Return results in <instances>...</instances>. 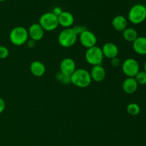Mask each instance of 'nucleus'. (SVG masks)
Wrapping results in <instances>:
<instances>
[{
    "label": "nucleus",
    "mask_w": 146,
    "mask_h": 146,
    "mask_svg": "<svg viewBox=\"0 0 146 146\" xmlns=\"http://www.w3.org/2000/svg\"><path fill=\"white\" fill-rule=\"evenodd\" d=\"M126 111L129 115L135 116L138 115L141 112V107L136 103H131L126 107Z\"/></svg>",
    "instance_id": "6ab92c4d"
},
{
    "label": "nucleus",
    "mask_w": 146,
    "mask_h": 146,
    "mask_svg": "<svg viewBox=\"0 0 146 146\" xmlns=\"http://www.w3.org/2000/svg\"><path fill=\"white\" fill-rule=\"evenodd\" d=\"M104 56L101 48L95 46L87 48L85 53V59L88 64L91 66L101 65L104 61Z\"/></svg>",
    "instance_id": "423d86ee"
},
{
    "label": "nucleus",
    "mask_w": 146,
    "mask_h": 146,
    "mask_svg": "<svg viewBox=\"0 0 146 146\" xmlns=\"http://www.w3.org/2000/svg\"><path fill=\"white\" fill-rule=\"evenodd\" d=\"M138 84L135 81V78L127 77L123 81L122 84L123 91L127 94H133L137 91L138 88Z\"/></svg>",
    "instance_id": "2eb2a0df"
},
{
    "label": "nucleus",
    "mask_w": 146,
    "mask_h": 146,
    "mask_svg": "<svg viewBox=\"0 0 146 146\" xmlns=\"http://www.w3.org/2000/svg\"><path fill=\"white\" fill-rule=\"evenodd\" d=\"M92 81L96 82H101L106 76V71L102 65L94 66L90 72Z\"/></svg>",
    "instance_id": "f8f14e48"
},
{
    "label": "nucleus",
    "mask_w": 146,
    "mask_h": 146,
    "mask_svg": "<svg viewBox=\"0 0 146 146\" xmlns=\"http://www.w3.org/2000/svg\"><path fill=\"white\" fill-rule=\"evenodd\" d=\"M38 24L41 26L44 31H52L59 26L58 16L53 12H46L40 17Z\"/></svg>",
    "instance_id": "39448f33"
},
{
    "label": "nucleus",
    "mask_w": 146,
    "mask_h": 146,
    "mask_svg": "<svg viewBox=\"0 0 146 146\" xmlns=\"http://www.w3.org/2000/svg\"><path fill=\"white\" fill-rule=\"evenodd\" d=\"M28 30L24 27L18 26L11 30L9 33V40L12 44L17 46L24 45L29 40Z\"/></svg>",
    "instance_id": "f03ea898"
},
{
    "label": "nucleus",
    "mask_w": 146,
    "mask_h": 146,
    "mask_svg": "<svg viewBox=\"0 0 146 146\" xmlns=\"http://www.w3.org/2000/svg\"><path fill=\"white\" fill-rule=\"evenodd\" d=\"M112 26L117 31L123 32L128 27V20L123 15H117L113 19Z\"/></svg>",
    "instance_id": "f3484780"
},
{
    "label": "nucleus",
    "mask_w": 146,
    "mask_h": 146,
    "mask_svg": "<svg viewBox=\"0 0 146 146\" xmlns=\"http://www.w3.org/2000/svg\"><path fill=\"white\" fill-rule=\"evenodd\" d=\"M92 82L89 71L84 68H76L71 76V84L81 88H87Z\"/></svg>",
    "instance_id": "f257e3e1"
},
{
    "label": "nucleus",
    "mask_w": 146,
    "mask_h": 146,
    "mask_svg": "<svg viewBox=\"0 0 146 146\" xmlns=\"http://www.w3.org/2000/svg\"><path fill=\"white\" fill-rule=\"evenodd\" d=\"M79 41L81 45L86 48H91L96 46L97 37L94 32L86 29L81 33L79 36Z\"/></svg>",
    "instance_id": "6e6552de"
},
{
    "label": "nucleus",
    "mask_w": 146,
    "mask_h": 146,
    "mask_svg": "<svg viewBox=\"0 0 146 146\" xmlns=\"http://www.w3.org/2000/svg\"><path fill=\"white\" fill-rule=\"evenodd\" d=\"M123 73L127 77H132L134 78L137 74L139 72L140 64L136 59L133 58H126L121 65Z\"/></svg>",
    "instance_id": "0eeeda50"
},
{
    "label": "nucleus",
    "mask_w": 146,
    "mask_h": 146,
    "mask_svg": "<svg viewBox=\"0 0 146 146\" xmlns=\"http://www.w3.org/2000/svg\"><path fill=\"white\" fill-rule=\"evenodd\" d=\"M134 78L138 85H146V73L144 71H140Z\"/></svg>",
    "instance_id": "412c9836"
},
{
    "label": "nucleus",
    "mask_w": 146,
    "mask_h": 146,
    "mask_svg": "<svg viewBox=\"0 0 146 146\" xmlns=\"http://www.w3.org/2000/svg\"><path fill=\"white\" fill-rule=\"evenodd\" d=\"M6 108V103L2 98L0 97V114L4 112Z\"/></svg>",
    "instance_id": "393cba45"
},
{
    "label": "nucleus",
    "mask_w": 146,
    "mask_h": 146,
    "mask_svg": "<svg viewBox=\"0 0 146 146\" xmlns=\"http://www.w3.org/2000/svg\"><path fill=\"white\" fill-rule=\"evenodd\" d=\"M59 68V71H61V73L66 76H71V74L76 69V64L73 58L66 57L61 61Z\"/></svg>",
    "instance_id": "1a4fd4ad"
},
{
    "label": "nucleus",
    "mask_w": 146,
    "mask_h": 146,
    "mask_svg": "<svg viewBox=\"0 0 146 146\" xmlns=\"http://www.w3.org/2000/svg\"><path fill=\"white\" fill-rule=\"evenodd\" d=\"M144 71L146 73V61L145 62V64H144Z\"/></svg>",
    "instance_id": "cd10ccee"
},
{
    "label": "nucleus",
    "mask_w": 146,
    "mask_h": 146,
    "mask_svg": "<svg viewBox=\"0 0 146 146\" xmlns=\"http://www.w3.org/2000/svg\"><path fill=\"white\" fill-rule=\"evenodd\" d=\"M56 78L58 81L63 84H71V76H66L61 73V71H58L56 74Z\"/></svg>",
    "instance_id": "aec40b11"
},
{
    "label": "nucleus",
    "mask_w": 146,
    "mask_h": 146,
    "mask_svg": "<svg viewBox=\"0 0 146 146\" xmlns=\"http://www.w3.org/2000/svg\"><path fill=\"white\" fill-rule=\"evenodd\" d=\"M58 24L65 29L71 28L74 23V17L69 11H62L58 16Z\"/></svg>",
    "instance_id": "ddd939ff"
},
{
    "label": "nucleus",
    "mask_w": 146,
    "mask_h": 146,
    "mask_svg": "<svg viewBox=\"0 0 146 146\" xmlns=\"http://www.w3.org/2000/svg\"><path fill=\"white\" fill-rule=\"evenodd\" d=\"M6 1V0H0V1Z\"/></svg>",
    "instance_id": "c85d7f7f"
},
{
    "label": "nucleus",
    "mask_w": 146,
    "mask_h": 146,
    "mask_svg": "<svg viewBox=\"0 0 146 146\" xmlns=\"http://www.w3.org/2000/svg\"><path fill=\"white\" fill-rule=\"evenodd\" d=\"M128 19L133 24H142L146 19V7L142 4H137L133 6L128 11Z\"/></svg>",
    "instance_id": "7ed1b4c3"
},
{
    "label": "nucleus",
    "mask_w": 146,
    "mask_h": 146,
    "mask_svg": "<svg viewBox=\"0 0 146 146\" xmlns=\"http://www.w3.org/2000/svg\"><path fill=\"white\" fill-rule=\"evenodd\" d=\"M9 55V51L8 48L4 46H0V59H5Z\"/></svg>",
    "instance_id": "4be33fe9"
},
{
    "label": "nucleus",
    "mask_w": 146,
    "mask_h": 146,
    "mask_svg": "<svg viewBox=\"0 0 146 146\" xmlns=\"http://www.w3.org/2000/svg\"><path fill=\"white\" fill-rule=\"evenodd\" d=\"M52 12L54 13V14H55L56 16H58L61 12H62V10H61V8H59V7H55Z\"/></svg>",
    "instance_id": "bb28decb"
},
{
    "label": "nucleus",
    "mask_w": 146,
    "mask_h": 146,
    "mask_svg": "<svg viewBox=\"0 0 146 146\" xmlns=\"http://www.w3.org/2000/svg\"><path fill=\"white\" fill-rule=\"evenodd\" d=\"M123 38L128 42L133 43L138 36V31L133 27H127L122 32Z\"/></svg>",
    "instance_id": "a211bd4d"
},
{
    "label": "nucleus",
    "mask_w": 146,
    "mask_h": 146,
    "mask_svg": "<svg viewBox=\"0 0 146 146\" xmlns=\"http://www.w3.org/2000/svg\"><path fill=\"white\" fill-rule=\"evenodd\" d=\"M78 35L74 32L72 28H66L58 34V42L64 48H70L76 43Z\"/></svg>",
    "instance_id": "20e7f679"
},
{
    "label": "nucleus",
    "mask_w": 146,
    "mask_h": 146,
    "mask_svg": "<svg viewBox=\"0 0 146 146\" xmlns=\"http://www.w3.org/2000/svg\"><path fill=\"white\" fill-rule=\"evenodd\" d=\"M101 49L104 57H106L109 59L118 57L119 54V48L118 46L113 42H107L104 44Z\"/></svg>",
    "instance_id": "9b49d317"
},
{
    "label": "nucleus",
    "mask_w": 146,
    "mask_h": 146,
    "mask_svg": "<svg viewBox=\"0 0 146 146\" xmlns=\"http://www.w3.org/2000/svg\"><path fill=\"white\" fill-rule=\"evenodd\" d=\"M45 31L38 23H34L29 27L28 29L29 37L30 39L38 41L43 38Z\"/></svg>",
    "instance_id": "9d476101"
},
{
    "label": "nucleus",
    "mask_w": 146,
    "mask_h": 146,
    "mask_svg": "<svg viewBox=\"0 0 146 146\" xmlns=\"http://www.w3.org/2000/svg\"><path fill=\"white\" fill-rule=\"evenodd\" d=\"M133 49L137 54L141 56L146 55V36H138L133 42Z\"/></svg>",
    "instance_id": "4468645a"
},
{
    "label": "nucleus",
    "mask_w": 146,
    "mask_h": 146,
    "mask_svg": "<svg viewBox=\"0 0 146 146\" xmlns=\"http://www.w3.org/2000/svg\"><path fill=\"white\" fill-rule=\"evenodd\" d=\"M72 29H73V30L74 31V32H75L76 34L78 35V36L81 34V33L84 32V31H86V30L87 29L86 27H84V26H83V25L75 26V27H73Z\"/></svg>",
    "instance_id": "5701e85b"
},
{
    "label": "nucleus",
    "mask_w": 146,
    "mask_h": 146,
    "mask_svg": "<svg viewBox=\"0 0 146 146\" xmlns=\"http://www.w3.org/2000/svg\"><path fill=\"white\" fill-rule=\"evenodd\" d=\"M30 71L36 77H41L46 72V66L41 61H34L30 64Z\"/></svg>",
    "instance_id": "dca6fc26"
},
{
    "label": "nucleus",
    "mask_w": 146,
    "mask_h": 146,
    "mask_svg": "<svg viewBox=\"0 0 146 146\" xmlns=\"http://www.w3.org/2000/svg\"><path fill=\"white\" fill-rule=\"evenodd\" d=\"M120 64H121V60L118 57H115V58L111 59V65L113 67H114V68H116V67L119 66Z\"/></svg>",
    "instance_id": "b1692460"
},
{
    "label": "nucleus",
    "mask_w": 146,
    "mask_h": 146,
    "mask_svg": "<svg viewBox=\"0 0 146 146\" xmlns=\"http://www.w3.org/2000/svg\"><path fill=\"white\" fill-rule=\"evenodd\" d=\"M27 46H28L29 48H34V46H35L36 41H34V40H32V39H29L28 41H27Z\"/></svg>",
    "instance_id": "a878e982"
}]
</instances>
